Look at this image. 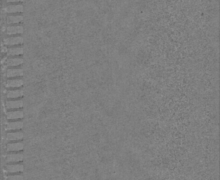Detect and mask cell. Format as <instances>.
<instances>
[{
  "instance_id": "1",
  "label": "cell",
  "mask_w": 220,
  "mask_h": 180,
  "mask_svg": "<svg viewBox=\"0 0 220 180\" xmlns=\"http://www.w3.org/2000/svg\"><path fill=\"white\" fill-rule=\"evenodd\" d=\"M23 42V39L22 37H11L4 40V43L7 45H18Z\"/></svg>"
},
{
  "instance_id": "2",
  "label": "cell",
  "mask_w": 220,
  "mask_h": 180,
  "mask_svg": "<svg viewBox=\"0 0 220 180\" xmlns=\"http://www.w3.org/2000/svg\"><path fill=\"white\" fill-rule=\"evenodd\" d=\"M6 169L9 173H16L23 171L24 167L21 164H14L6 166Z\"/></svg>"
},
{
  "instance_id": "3",
  "label": "cell",
  "mask_w": 220,
  "mask_h": 180,
  "mask_svg": "<svg viewBox=\"0 0 220 180\" xmlns=\"http://www.w3.org/2000/svg\"><path fill=\"white\" fill-rule=\"evenodd\" d=\"M23 105V103L21 100L7 101L6 103V106L9 109L21 108Z\"/></svg>"
},
{
  "instance_id": "4",
  "label": "cell",
  "mask_w": 220,
  "mask_h": 180,
  "mask_svg": "<svg viewBox=\"0 0 220 180\" xmlns=\"http://www.w3.org/2000/svg\"><path fill=\"white\" fill-rule=\"evenodd\" d=\"M7 76L8 78H13L16 76H21L23 75V71L20 68H13L7 71Z\"/></svg>"
},
{
  "instance_id": "5",
  "label": "cell",
  "mask_w": 220,
  "mask_h": 180,
  "mask_svg": "<svg viewBox=\"0 0 220 180\" xmlns=\"http://www.w3.org/2000/svg\"><path fill=\"white\" fill-rule=\"evenodd\" d=\"M23 144L21 143H10L7 144V151L11 152L18 151L23 149Z\"/></svg>"
},
{
  "instance_id": "6",
  "label": "cell",
  "mask_w": 220,
  "mask_h": 180,
  "mask_svg": "<svg viewBox=\"0 0 220 180\" xmlns=\"http://www.w3.org/2000/svg\"><path fill=\"white\" fill-rule=\"evenodd\" d=\"M5 11L8 13H21L23 11V6L21 5L9 6L5 9Z\"/></svg>"
},
{
  "instance_id": "7",
  "label": "cell",
  "mask_w": 220,
  "mask_h": 180,
  "mask_svg": "<svg viewBox=\"0 0 220 180\" xmlns=\"http://www.w3.org/2000/svg\"><path fill=\"white\" fill-rule=\"evenodd\" d=\"M23 82L21 79H15L8 80L6 83L7 88H18L22 86Z\"/></svg>"
},
{
  "instance_id": "8",
  "label": "cell",
  "mask_w": 220,
  "mask_h": 180,
  "mask_svg": "<svg viewBox=\"0 0 220 180\" xmlns=\"http://www.w3.org/2000/svg\"><path fill=\"white\" fill-rule=\"evenodd\" d=\"M23 123L21 121L8 123L6 126V129L8 130H20L23 128Z\"/></svg>"
},
{
  "instance_id": "9",
  "label": "cell",
  "mask_w": 220,
  "mask_h": 180,
  "mask_svg": "<svg viewBox=\"0 0 220 180\" xmlns=\"http://www.w3.org/2000/svg\"><path fill=\"white\" fill-rule=\"evenodd\" d=\"M23 159V156L21 154H11L7 156L6 161L9 162H16L21 161Z\"/></svg>"
},
{
  "instance_id": "10",
  "label": "cell",
  "mask_w": 220,
  "mask_h": 180,
  "mask_svg": "<svg viewBox=\"0 0 220 180\" xmlns=\"http://www.w3.org/2000/svg\"><path fill=\"white\" fill-rule=\"evenodd\" d=\"M7 118L9 120H16L22 119L23 117V112L22 111H12L8 112L7 113Z\"/></svg>"
},
{
  "instance_id": "11",
  "label": "cell",
  "mask_w": 220,
  "mask_h": 180,
  "mask_svg": "<svg viewBox=\"0 0 220 180\" xmlns=\"http://www.w3.org/2000/svg\"><path fill=\"white\" fill-rule=\"evenodd\" d=\"M23 32V27L21 26L10 27L7 29V34L9 35L12 34H21Z\"/></svg>"
},
{
  "instance_id": "12",
  "label": "cell",
  "mask_w": 220,
  "mask_h": 180,
  "mask_svg": "<svg viewBox=\"0 0 220 180\" xmlns=\"http://www.w3.org/2000/svg\"><path fill=\"white\" fill-rule=\"evenodd\" d=\"M24 92L22 90H13L9 91L7 93V97L9 99H15L22 97L23 96Z\"/></svg>"
},
{
  "instance_id": "13",
  "label": "cell",
  "mask_w": 220,
  "mask_h": 180,
  "mask_svg": "<svg viewBox=\"0 0 220 180\" xmlns=\"http://www.w3.org/2000/svg\"><path fill=\"white\" fill-rule=\"evenodd\" d=\"M23 134L22 132H14L9 133L7 134V139L10 141L20 140L23 139Z\"/></svg>"
},
{
  "instance_id": "14",
  "label": "cell",
  "mask_w": 220,
  "mask_h": 180,
  "mask_svg": "<svg viewBox=\"0 0 220 180\" xmlns=\"http://www.w3.org/2000/svg\"><path fill=\"white\" fill-rule=\"evenodd\" d=\"M23 63V59L20 58H14V59H7L6 62V64L8 66L10 67H16L18 65H21Z\"/></svg>"
},
{
  "instance_id": "15",
  "label": "cell",
  "mask_w": 220,
  "mask_h": 180,
  "mask_svg": "<svg viewBox=\"0 0 220 180\" xmlns=\"http://www.w3.org/2000/svg\"><path fill=\"white\" fill-rule=\"evenodd\" d=\"M7 53L8 55H12V56L21 55L23 53V49L22 47L10 48L7 50Z\"/></svg>"
},
{
  "instance_id": "16",
  "label": "cell",
  "mask_w": 220,
  "mask_h": 180,
  "mask_svg": "<svg viewBox=\"0 0 220 180\" xmlns=\"http://www.w3.org/2000/svg\"><path fill=\"white\" fill-rule=\"evenodd\" d=\"M23 20L22 16H10L7 17V22L9 24L18 23Z\"/></svg>"
},
{
  "instance_id": "17",
  "label": "cell",
  "mask_w": 220,
  "mask_h": 180,
  "mask_svg": "<svg viewBox=\"0 0 220 180\" xmlns=\"http://www.w3.org/2000/svg\"><path fill=\"white\" fill-rule=\"evenodd\" d=\"M6 180H23L22 175H11L7 177Z\"/></svg>"
},
{
  "instance_id": "18",
  "label": "cell",
  "mask_w": 220,
  "mask_h": 180,
  "mask_svg": "<svg viewBox=\"0 0 220 180\" xmlns=\"http://www.w3.org/2000/svg\"><path fill=\"white\" fill-rule=\"evenodd\" d=\"M23 0H7V2H22L23 1Z\"/></svg>"
}]
</instances>
